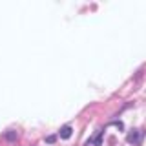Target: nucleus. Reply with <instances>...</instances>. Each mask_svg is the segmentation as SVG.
Listing matches in <instances>:
<instances>
[{
  "label": "nucleus",
  "instance_id": "20e7f679",
  "mask_svg": "<svg viewBox=\"0 0 146 146\" xmlns=\"http://www.w3.org/2000/svg\"><path fill=\"white\" fill-rule=\"evenodd\" d=\"M93 144L95 146H100V144H102V131H99V133H97V137L93 139Z\"/></svg>",
  "mask_w": 146,
  "mask_h": 146
},
{
  "label": "nucleus",
  "instance_id": "f03ea898",
  "mask_svg": "<svg viewBox=\"0 0 146 146\" xmlns=\"http://www.w3.org/2000/svg\"><path fill=\"white\" fill-rule=\"evenodd\" d=\"M139 137H141V131H139V130H133L130 135L126 137V141H128V143H131V144H135L137 141H139Z\"/></svg>",
  "mask_w": 146,
  "mask_h": 146
},
{
  "label": "nucleus",
  "instance_id": "7ed1b4c3",
  "mask_svg": "<svg viewBox=\"0 0 146 146\" xmlns=\"http://www.w3.org/2000/svg\"><path fill=\"white\" fill-rule=\"evenodd\" d=\"M4 137H6L7 141H15V139H17V131H15V130H7L6 133H4Z\"/></svg>",
  "mask_w": 146,
  "mask_h": 146
},
{
  "label": "nucleus",
  "instance_id": "f257e3e1",
  "mask_svg": "<svg viewBox=\"0 0 146 146\" xmlns=\"http://www.w3.org/2000/svg\"><path fill=\"white\" fill-rule=\"evenodd\" d=\"M71 131H73V128L70 124H64L60 130H58V135H60L62 139H70V137H71Z\"/></svg>",
  "mask_w": 146,
  "mask_h": 146
}]
</instances>
